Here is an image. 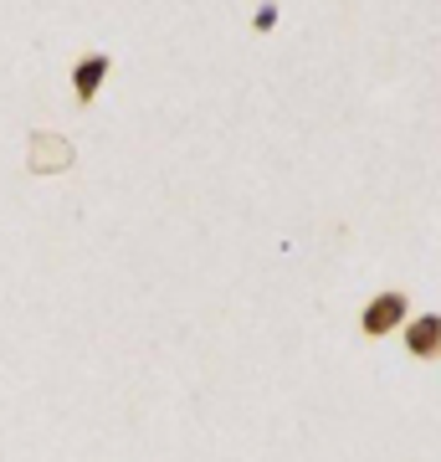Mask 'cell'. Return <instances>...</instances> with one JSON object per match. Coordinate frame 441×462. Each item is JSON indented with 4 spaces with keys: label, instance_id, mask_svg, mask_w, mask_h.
<instances>
[{
    "label": "cell",
    "instance_id": "4",
    "mask_svg": "<svg viewBox=\"0 0 441 462\" xmlns=\"http://www.w3.org/2000/svg\"><path fill=\"white\" fill-rule=\"evenodd\" d=\"M252 26H257V32H272V26H278V5H272V0H262L257 16H252Z\"/></svg>",
    "mask_w": 441,
    "mask_h": 462
},
{
    "label": "cell",
    "instance_id": "2",
    "mask_svg": "<svg viewBox=\"0 0 441 462\" xmlns=\"http://www.w3.org/2000/svg\"><path fill=\"white\" fill-rule=\"evenodd\" d=\"M400 334L416 360H441V314H410Z\"/></svg>",
    "mask_w": 441,
    "mask_h": 462
},
{
    "label": "cell",
    "instance_id": "3",
    "mask_svg": "<svg viewBox=\"0 0 441 462\" xmlns=\"http://www.w3.org/2000/svg\"><path fill=\"white\" fill-rule=\"evenodd\" d=\"M108 67H114V62H108V51H87V57H78V67H72V93H78V103L98 98Z\"/></svg>",
    "mask_w": 441,
    "mask_h": 462
},
{
    "label": "cell",
    "instance_id": "1",
    "mask_svg": "<svg viewBox=\"0 0 441 462\" xmlns=\"http://www.w3.org/2000/svg\"><path fill=\"white\" fill-rule=\"evenodd\" d=\"M406 319H410V298L400 293V288H380V293L364 303L360 329L370 334V339H385V334L406 329Z\"/></svg>",
    "mask_w": 441,
    "mask_h": 462
}]
</instances>
